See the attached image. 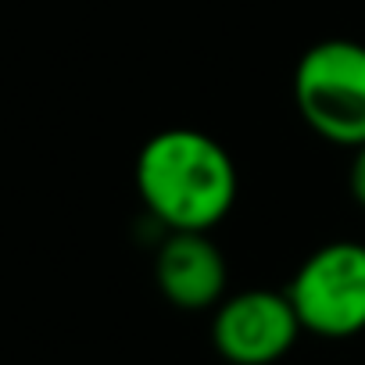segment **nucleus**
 <instances>
[{
  "mask_svg": "<svg viewBox=\"0 0 365 365\" xmlns=\"http://www.w3.org/2000/svg\"><path fill=\"white\" fill-rule=\"evenodd\" d=\"M237 165L230 150L190 125L154 133L136 154V190L165 230L212 233L237 205Z\"/></svg>",
  "mask_w": 365,
  "mask_h": 365,
  "instance_id": "nucleus-1",
  "label": "nucleus"
},
{
  "mask_svg": "<svg viewBox=\"0 0 365 365\" xmlns=\"http://www.w3.org/2000/svg\"><path fill=\"white\" fill-rule=\"evenodd\" d=\"M294 108L326 143L347 150L365 143V43H312L294 68Z\"/></svg>",
  "mask_w": 365,
  "mask_h": 365,
  "instance_id": "nucleus-2",
  "label": "nucleus"
},
{
  "mask_svg": "<svg viewBox=\"0 0 365 365\" xmlns=\"http://www.w3.org/2000/svg\"><path fill=\"white\" fill-rule=\"evenodd\" d=\"M287 297L301 329L347 340L365 329V244L333 240L315 247L294 272Z\"/></svg>",
  "mask_w": 365,
  "mask_h": 365,
  "instance_id": "nucleus-3",
  "label": "nucleus"
},
{
  "mask_svg": "<svg viewBox=\"0 0 365 365\" xmlns=\"http://www.w3.org/2000/svg\"><path fill=\"white\" fill-rule=\"evenodd\" d=\"M301 333L304 329L287 290H240L222 297L212 315V344L233 365H272Z\"/></svg>",
  "mask_w": 365,
  "mask_h": 365,
  "instance_id": "nucleus-4",
  "label": "nucleus"
},
{
  "mask_svg": "<svg viewBox=\"0 0 365 365\" xmlns=\"http://www.w3.org/2000/svg\"><path fill=\"white\" fill-rule=\"evenodd\" d=\"M226 255L208 233L168 230L154 255V283L161 297L182 312L215 308L226 294Z\"/></svg>",
  "mask_w": 365,
  "mask_h": 365,
  "instance_id": "nucleus-5",
  "label": "nucleus"
},
{
  "mask_svg": "<svg viewBox=\"0 0 365 365\" xmlns=\"http://www.w3.org/2000/svg\"><path fill=\"white\" fill-rule=\"evenodd\" d=\"M347 187L358 208H365V143L351 150V172H347Z\"/></svg>",
  "mask_w": 365,
  "mask_h": 365,
  "instance_id": "nucleus-6",
  "label": "nucleus"
}]
</instances>
